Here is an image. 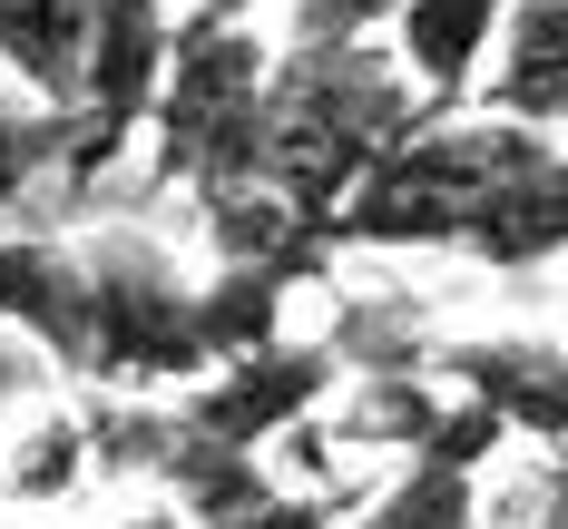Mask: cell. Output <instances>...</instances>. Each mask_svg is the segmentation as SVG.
Returning <instances> with one entry per match:
<instances>
[{"mask_svg": "<svg viewBox=\"0 0 568 529\" xmlns=\"http://www.w3.org/2000/svg\"><path fill=\"white\" fill-rule=\"evenodd\" d=\"M324 255H470L529 275L568 245V157L559 138L510 118H422L393 157H373L363 186L314 226Z\"/></svg>", "mask_w": 568, "mask_h": 529, "instance_id": "1", "label": "cell"}, {"mask_svg": "<svg viewBox=\"0 0 568 529\" xmlns=\"http://www.w3.org/2000/svg\"><path fill=\"white\" fill-rule=\"evenodd\" d=\"M0 324H20L89 393H186L196 363V275L148 226L99 235H0Z\"/></svg>", "mask_w": 568, "mask_h": 529, "instance_id": "2", "label": "cell"}, {"mask_svg": "<svg viewBox=\"0 0 568 529\" xmlns=\"http://www.w3.org/2000/svg\"><path fill=\"white\" fill-rule=\"evenodd\" d=\"M422 128V99L402 89L383 40H334V50H275L255 89V176L245 196H275L314 235L373 157H393Z\"/></svg>", "mask_w": 568, "mask_h": 529, "instance_id": "3", "label": "cell"}, {"mask_svg": "<svg viewBox=\"0 0 568 529\" xmlns=\"http://www.w3.org/2000/svg\"><path fill=\"white\" fill-rule=\"evenodd\" d=\"M265 30H206V20H168V69L148 99V138H158V176L196 186V196H245L255 176V89H265Z\"/></svg>", "mask_w": 568, "mask_h": 529, "instance_id": "4", "label": "cell"}, {"mask_svg": "<svg viewBox=\"0 0 568 529\" xmlns=\"http://www.w3.org/2000/svg\"><path fill=\"white\" fill-rule=\"evenodd\" d=\"M343 363L324 344H265L245 353V363H226V373H206V383H186L176 393V421L196 431V441H216V451H235V461H255L265 441H275L284 421H304L314 403H334Z\"/></svg>", "mask_w": 568, "mask_h": 529, "instance_id": "5", "label": "cell"}, {"mask_svg": "<svg viewBox=\"0 0 568 529\" xmlns=\"http://www.w3.org/2000/svg\"><path fill=\"white\" fill-rule=\"evenodd\" d=\"M158 69H168V10L158 0H99L89 59H79V109H69V167L79 176L109 167L118 147L148 128Z\"/></svg>", "mask_w": 568, "mask_h": 529, "instance_id": "6", "label": "cell"}, {"mask_svg": "<svg viewBox=\"0 0 568 529\" xmlns=\"http://www.w3.org/2000/svg\"><path fill=\"white\" fill-rule=\"evenodd\" d=\"M422 383H442L452 403H480L500 431H529V441L568 431V363L549 334H460V344H432Z\"/></svg>", "mask_w": 568, "mask_h": 529, "instance_id": "7", "label": "cell"}, {"mask_svg": "<svg viewBox=\"0 0 568 529\" xmlns=\"http://www.w3.org/2000/svg\"><path fill=\"white\" fill-rule=\"evenodd\" d=\"M500 10L510 0H402L383 20V50H393L402 89H422V118H460L480 69H490V40H500Z\"/></svg>", "mask_w": 568, "mask_h": 529, "instance_id": "8", "label": "cell"}, {"mask_svg": "<svg viewBox=\"0 0 568 529\" xmlns=\"http://www.w3.org/2000/svg\"><path fill=\"white\" fill-rule=\"evenodd\" d=\"M324 275V255L314 245H294V255H275V265H216L206 285H196V363L206 373H226V363H245V353L284 344V304Z\"/></svg>", "mask_w": 568, "mask_h": 529, "instance_id": "9", "label": "cell"}, {"mask_svg": "<svg viewBox=\"0 0 568 529\" xmlns=\"http://www.w3.org/2000/svg\"><path fill=\"white\" fill-rule=\"evenodd\" d=\"M480 118H510V128L559 138V118H568V0H510L500 10Z\"/></svg>", "mask_w": 568, "mask_h": 529, "instance_id": "10", "label": "cell"}, {"mask_svg": "<svg viewBox=\"0 0 568 529\" xmlns=\"http://www.w3.org/2000/svg\"><path fill=\"white\" fill-rule=\"evenodd\" d=\"M89 20H99V0H0V69H10L20 89H40L59 128H69V109H79Z\"/></svg>", "mask_w": 568, "mask_h": 529, "instance_id": "11", "label": "cell"}, {"mask_svg": "<svg viewBox=\"0 0 568 529\" xmlns=\"http://www.w3.org/2000/svg\"><path fill=\"white\" fill-rule=\"evenodd\" d=\"M452 411L442 383H422V373H363L353 383V403H343V441H393L402 461L432 441V421Z\"/></svg>", "mask_w": 568, "mask_h": 529, "instance_id": "12", "label": "cell"}, {"mask_svg": "<svg viewBox=\"0 0 568 529\" xmlns=\"http://www.w3.org/2000/svg\"><path fill=\"white\" fill-rule=\"evenodd\" d=\"M353 529H480V500H470V470L442 461H402L393 490H373V510Z\"/></svg>", "mask_w": 568, "mask_h": 529, "instance_id": "13", "label": "cell"}, {"mask_svg": "<svg viewBox=\"0 0 568 529\" xmlns=\"http://www.w3.org/2000/svg\"><path fill=\"white\" fill-rule=\"evenodd\" d=\"M196 206H206V245H216V265H275V255H294V245H314L275 196H196ZM314 255H324V245H314Z\"/></svg>", "mask_w": 568, "mask_h": 529, "instance_id": "14", "label": "cell"}, {"mask_svg": "<svg viewBox=\"0 0 568 529\" xmlns=\"http://www.w3.org/2000/svg\"><path fill=\"white\" fill-rule=\"evenodd\" d=\"M89 461H79V411H50L40 431H30V451H10V490L20 500H59V490H79Z\"/></svg>", "mask_w": 568, "mask_h": 529, "instance_id": "15", "label": "cell"}, {"mask_svg": "<svg viewBox=\"0 0 568 529\" xmlns=\"http://www.w3.org/2000/svg\"><path fill=\"white\" fill-rule=\"evenodd\" d=\"M402 0H294V50H334V40H383Z\"/></svg>", "mask_w": 568, "mask_h": 529, "instance_id": "16", "label": "cell"}, {"mask_svg": "<svg viewBox=\"0 0 568 529\" xmlns=\"http://www.w3.org/2000/svg\"><path fill=\"white\" fill-rule=\"evenodd\" d=\"M216 529H334V510L304 500V490H265L255 510H235V520H216Z\"/></svg>", "mask_w": 568, "mask_h": 529, "instance_id": "17", "label": "cell"}, {"mask_svg": "<svg viewBox=\"0 0 568 529\" xmlns=\"http://www.w3.org/2000/svg\"><path fill=\"white\" fill-rule=\"evenodd\" d=\"M265 0H186V20H206V30H245Z\"/></svg>", "mask_w": 568, "mask_h": 529, "instance_id": "18", "label": "cell"}, {"mask_svg": "<svg viewBox=\"0 0 568 529\" xmlns=\"http://www.w3.org/2000/svg\"><path fill=\"white\" fill-rule=\"evenodd\" d=\"M118 529H186V520H176L168 500H138V510H128V520H118Z\"/></svg>", "mask_w": 568, "mask_h": 529, "instance_id": "19", "label": "cell"}]
</instances>
